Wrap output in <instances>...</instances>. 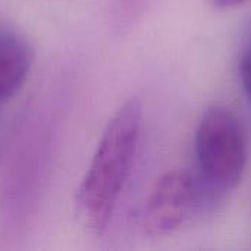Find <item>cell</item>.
I'll return each mask as SVG.
<instances>
[{"mask_svg":"<svg viewBox=\"0 0 251 251\" xmlns=\"http://www.w3.org/2000/svg\"><path fill=\"white\" fill-rule=\"evenodd\" d=\"M210 4L216 6V7H221V9H226V7H234V6H238L241 4L244 0H207Z\"/></svg>","mask_w":251,"mask_h":251,"instance_id":"6","label":"cell"},{"mask_svg":"<svg viewBox=\"0 0 251 251\" xmlns=\"http://www.w3.org/2000/svg\"><path fill=\"white\" fill-rule=\"evenodd\" d=\"M141 128V104L126 100L107 122L75 194V215L90 232H103L131 172Z\"/></svg>","mask_w":251,"mask_h":251,"instance_id":"1","label":"cell"},{"mask_svg":"<svg viewBox=\"0 0 251 251\" xmlns=\"http://www.w3.org/2000/svg\"><path fill=\"white\" fill-rule=\"evenodd\" d=\"M196 154L203 181L218 191L234 190L247 165V143L237 115L225 106L209 107L197 126Z\"/></svg>","mask_w":251,"mask_h":251,"instance_id":"2","label":"cell"},{"mask_svg":"<svg viewBox=\"0 0 251 251\" xmlns=\"http://www.w3.org/2000/svg\"><path fill=\"white\" fill-rule=\"evenodd\" d=\"M203 179L187 171H169L156 182L143 212L144 232L162 238L178 231L203 206Z\"/></svg>","mask_w":251,"mask_h":251,"instance_id":"3","label":"cell"},{"mask_svg":"<svg viewBox=\"0 0 251 251\" xmlns=\"http://www.w3.org/2000/svg\"><path fill=\"white\" fill-rule=\"evenodd\" d=\"M32 65V50L13 32L0 31V103L13 97L25 84Z\"/></svg>","mask_w":251,"mask_h":251,"instance_id":"4","label":"cell"},{"mask_svg":"<svg viewBox=\"0 0 251 251\" xmlns=\"http://www.w3.org/2000/svg\"><path fill=\"white\" fill-rule=\"evenodd\" d=\"M240 78H241L244 91L247 93V96L251 100V43L244 50L241 60H240Z\"/></svg>","mask_w":251,"mask_h":251,"instance_id":"5","label":"cell"}]
</instances>
